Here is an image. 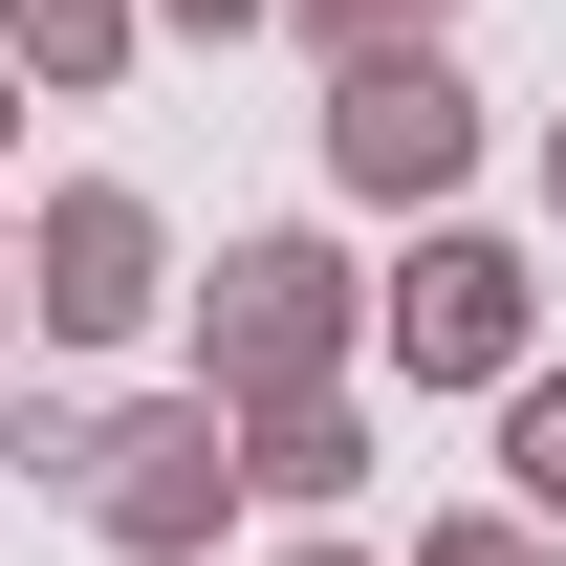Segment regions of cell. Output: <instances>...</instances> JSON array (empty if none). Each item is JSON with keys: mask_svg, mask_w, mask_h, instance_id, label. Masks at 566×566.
<instances>
[{"mask_svg": "<svg viewBox=\"0 0 566 566\" xmlns=\"http://www.w3.org/2000/svg\"><path fill=\"white\" fill-rule=\"evenodd\" d=\"M370 349V283H349V240H240V262L197 283V392L240 415V392H327V370Z\"/></svg>", "mask_w": 566, "mask_h": 566, "instance_id": "1", "label": "cell"}, {"mask_svg": "<svg viewBox=\"0 0 566 566\" xmlns=\"http://www.w3.org/2000/svg\"><path fill=\"white\" fill-rule=\"evenodd\" d=\"M370 327H392V392H501V370H523V327H545V283H523V240L436 218L415 262L370 283Z\"/></svg>", "mask_w": 566, "mask_h": 566, "instance_id": "2", "label": "cell"}, {"mask_svg": "<svg viewBox=\"0 0 566 566\" xmlns=\"http://www.w3.org/2000/svg\"><path fill=\"white\" fill-rule=\"evenodd\" d=\"M458 175H480V87L436 66V44H370V66H327V197L436 218Z\"/></svg>", "mask_w": 566, "mask_h": 566, "instance_id": "3", "label": "cell"}, {"mask_svg": "<svg viewBox=\"0 0 566 566\" xmlns=\"http://www.w3.org/2000/svg\"><path fill=\"white\" fill-rule=\"evenodd\" d=\"M22 305H44V349H132L153 305H175V240H153V197H132V175H66V197H44Z\"/></svg>", "mask_w": 566, "mask_h": 566, "instance_id": "4", "label": "cell"}, {"mask_svg": "<svg viewBox=\"0 0 566 566\" xmlns=\"http://www.w3.org/2000/svg\"><path fill=\"white\" fill-rule=\"evenodd\" d=\"M87 523L132 566H197L218 523H240V415L218 392H175V415H109V458H87Z\"/></svg>", "mask_w": 566, "mask_h": 566, "instance_id": "5", "label": "cell"}, {"mask_svg": "<svg viewBox=\"0 0 566 566\" xmlns=\"http://www.w3.org/2000/svg\"><path fill=\"white\" fill-rule=\"evenodd\" d=\"M349 480H370V415H349V370H327V392H240V501H305V523H327Z\"/></svg>", "mask_w": 566, "mask_h": 566, "instance_id": "6", "label": "cell"}, {"mask_svg": "<svg viewBox=\"0 0 566 566\" xmlns=\"http://www.w3.org/2000/svg\"><path fill=\"white\" fill-rule=\"evenodd\" d=\"M132 22H153V0H0V66H22V87H109Z\"/></svg>", "mask_w": 566, "mask_h": 566, "instance_id": "7", "label": "cell"}, {"mask_svg": "<svg viewBox=\"0 0 566 566\" xmlns=\"http://www.w3.org/2000/svg\"><path fill=\"white\" fill-rule=\"evenodd\" d=\"M501 501L566 523V370H501Z\"/></svg>", "mask_w": 566, "mask_h": 566, "instance_id": "8", "label": "cell"}, {"mask_svg": "<svg viewBox=\"0 0 566 566\" xmlns=\"http://www.w3.org/2000/svg\"><path fill=\"white\" fill-rule=\"evenodd\" d=\"M327 66H370V44H458V0H283Z\"/></svg>", "mask_w": 566, "mask_h": 566, "instance_id": "9", "label": "cell"}, {"mask_svg": "<svg viewBox=\"0 0 566 566\" xmlns=\"http://www.w3.org/2000/svg\"><path fill=\"white\" fill-rule=\"evenodd\" d=\"M415 566H566V523H523V501H458V523H415Z\"/></svg>", "mask_w": 566, "mask_h": 566, "instance_id": "10", "label": "cell"}, {"mask_svg": "<svg viewBox=\"0 0 566 566\" xmlns=\"http://www.w3.org/2000/svg\"><path fill=\"white\" fill-rule=\"evenodd\" d=\"M0 458H22V480H87V458H109V415H87V392H22V415H0Z\"/></svg>", "mask_w": 566, "mask_h": 566, "instance_id": "11", "label": "cell"}, {"mask_svg": "<svg viewBox=\"0 0 566 566\" xmlns=\"http://www.w3.org/2000/svg\"><path fill=\"white\" fill-rule=\"evenodd\" d=\"M153 22H175V44H262L283 0H153Z\"/></svg>", "mask_w": 566, "mask_h": 566, "instance_id": "12", "label": "cell"}, {"mask_svg": "<svg viewBox=\"0 0 566 566\" xmlns=\"http://www.w3.org/2000/svg\"><path fill=\"white\" fill-rule=\"evenodd\" d=\"M545 218H566V109H545Z\"/></svg>", "mask_w": 566, "mask_h": 566, "instance_id": "13", "label": "cell"}, {"mask_svg": "<svg viewBox=\"0 0 566 566\" xmlns=\"http://www.w3.org/2000/svg\"><path fill=\"white\" fill-rule=\"evenodd\" d=\"M0 305H22V218H0Z\"/></svg>", "mask_w": 566, "mask_h": 566, "instance_id": "14", "label": "cell"}, {"mask_svg": "<svg viewBox=\"0 0 566 566\" xmlns=\"http://www.w3.org/2000/svg\"><path fill=\"white\" fill-rule=\"evenodd\" d=\"M283 566H370V545H283Z\"/></svg>", "mask_w": 566, "mask_h": 566, "instance_id": "15", "label": "cell"}, {"mask_svg": "<svg viewBox=\"0 0 566 566\" xmlns=\"http://www.w3.org/2000/svg\"><path fill=\"white\" fill-rule=\"evenodd\" d=\"M0 132H22V66H0Z\"/></svg>", "mask_w": 566, "mask_h": 566, "instance_id": "16", "label": "cell"}]
</instances>
